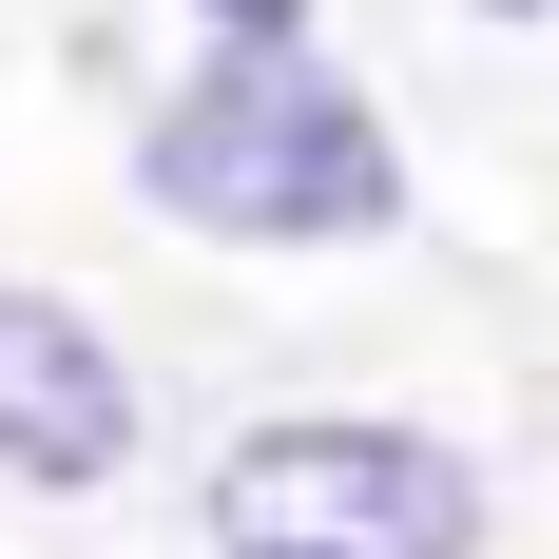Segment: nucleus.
Returning a JSON list of instances; mask_svg holds the SVG:
<instances>
[{"label": "nucleus", "mask_w": 559, "mask_h": 559, "mask_svg": "<svg viewBox=\"0 0 559 559\" xmlns=\"http://www.w3.org/2000/svg\"><path fill=\"white\" fill-rule=\"evenodd\" d=\"M135 174H155V213H174V231H213V251H347V231H386V213H405L386 116L347 97L309 39H213V58L155 97Z\"/></svg>", "instance_id": "1"}, {"label": "nucleus", "mask_w": 559, "mask_h": 559, "mask_svg": "<svg viewBox=\"0 0 559 559\" xmlns=\"http://www.w3.org/2000/svg\"><path fill=\"white\" fill-rule=\"evenodd\" d=\"M213 559H483V463L425 425H231L213 444Z\"/></svg>", "instance_id": "2"}, {"label": "nucleus", "mask_w": 559, "mask_h": 559, "mask_svg": "<svg viewBox=\"0 0 559 559\" xmlns=\"http://www.w3.org/2000/svg\"><path fill=\"white\" fill-rule=\"evenodd\" d=\"M116 463H135V367H116L58 289L0 271V483H39V502H97Z\"/></svg>", "instance_id": "3"}, {"label": "nucleus", "mask_w": 559, "mask_h": 559, "mask_svg": "<svg viewBox=\"0 0 559 559\" xmlns=\"http://www.w3.org/2000/svg\"><path fill=\"white\" fill-rule=\"evenodd\" d=\"M213 39H309V0H193Z\"/></svg>", "instance_id": "4"}, {"label": "nucleus", "mask_w": 559, "mask_h": 559, "mask_svg": "<svg viewBox=\"0 0 559 559\" xmlns=\"http://www.w3.org/2000/svg\"><path fill=\"white\" fill-rule=\"evenodd\" d=\"M463 20H559V0H463Z\"/></svg>", "instance_id": "5"}]
</instances>
